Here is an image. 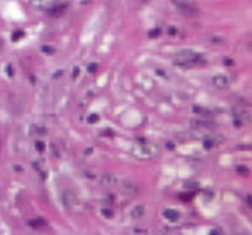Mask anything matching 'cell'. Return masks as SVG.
<instances>
[{"label": "cell", "instance_id": "1", "mask_svg": "<svg viewBox=\"0 0 252 235\" xmlns=\"http://www.w3.org/2000/svg\"><path fill=\"white\" fill-rule=\"evenodd\" d=\"M201 61V54L196 53L193 50H182L176 55L175 58V65L180 68H187L196 65Z\"/></svg>", "mask_w": 252, "mask_h": 235}, {"label": "cell", "instance_id": "2", "mask_svg": "<svg viewBox=\"0 0 252 235\" xmlns=\"http://www.w3.org/2000/svg\"><path fill=\"white\" fill-rule=\"evenodd\" d=\"M133 155L137 159L141 160H147V159L155 158L159 154V148L156 144H148V143H143V144H138L133 148L132 150Z\"/></svg>", "mask_w": 252, "mask_h": 235}, {"label": "cell", "instance_id": "3", "mask_svg": "<svg viewBox=\"0 0 252 235\" xmlns=\"http://www.w3.org/2000/svg\"><path fill=\"white\" fill-rule=\"evenodd\" d=\"M172 1L177 8L178 13L185 17H194L198 14V9L193 4L189 3V0H172Z\"/></svg>", "mask_w": 252, "mask_h": 235}, {"label": "cell", "instance_id": "4", "mask_svg": "<svg viewBox=\"0 0 252 235\" xmlns=\"http://www.w3.org/2000/svg\"><path fill=\"white\" fill-rule=\"evenodd\" d=\"M32 8L40 11H49L50 9L58 4V0H31L29 1Z\"/></svg>", "mask_w": 252, "mask_h": 235}, {"label": "cell", "instance_id": "5", "mask_svg": "<svg viewBox=\"0 0 252 235\" xmlns=\"http://www.w3.org/2000/svg\"><path fill=\"white\" fill-rule=\"evenodd\" d=\"M223 140L224 139L221 134H211V135L205 136V139H203V147H205L206 149H211V148L222 144Z\"/></svg>", "mask_w": 252, "mask_h": 235}, {"label": "cell", "instance_id": "6", "mask_svg": "<svg viewBox=\"0 0 252 235\" xmlns=\"http://www.w3.org/2000/svg\"><path fill=\"white\" fill-rule=\"evenodd\" d=\"M121 191L125 193L126 195L132 197V195H136V194L138 193V188H137V185L136 184H133V183L123 182L122 185H121Z\"/></svg>", "mask_w": 252, "mask_h": 235}, {"label": "cell", "instance_id": "7", "mask_svg": "<svg viewBox=\"0 0 252 235\" xmlns=\"http://www.w3.org/2000/svg\"><path fill=\"white\" fill-rule=\"evenodd\" d=\"M212 83H214V85L216 86L217 89H226L228 86V79L226 75L223 74H216L214 77V79H212Z\"/></svg>", "mask_w": 252, "mask_h": 235}, {"label": "cell", "instance_id": "8", "mask_svg": "<svg viewBox=\"0 0 252 235\" xmlns=\"http://www.w3.org/2000/svg\"><path fill=\"white\" fill-rule=\"evenodd\" d=\"M99 182H100V185L104 186V188H112V186H114L117 184L116 177H113V175L111 174L102 175Z\"/></svg>", "mask_w": 252, "mask_h": 235}, {"label": "cell", "instance_id": "9", "mask_svg": "<svg viewBox=\"0 0 252 235\" xmlns=\"http://www.w3.org/2000/svg\"><path fill=\"white\" fill-rule=\"evenodd\" d=\"M63 203L67 208L74 207L75 203H77V198H75V194H73L72 191L67 190L65 193H63Z\"/></svg>", "mask_w": 252, "mask_h": 235}, {"label": "cell", "instance_id": "10", "mask_svg": "<svg viewBox=\"0 0 252 235\" xmlns=\"http://www.w3.org/2000/svg\"><path fill=\"white\" fill-rule=\"evenodd\" d=\"M67 4H57L54 8L50 9L48 13H49L52 17H59V15L63 14V11H65V9H67Z\"/></svg>", "mask_w": 252, "mask_h": 235}, {"label": "cell", "instance_id": "11", "mask_svg": "<svg viewBox=\"0 0 252 235\" xmlns=\"http://www.w3.org/2000/svg\"><path fill=\"white\" fill-rule=\"evenodd\" d=\"M163 215L169 221H177L180 219V213L177 210H173V209H166L163 211Z\"/></svg>", "mask_w": 252, "mask_h": 235}, {"label": "cell", "instance_id": "12", "mask_svg": "<svg viewBox=\"0 0 252 235\" xmlns=\"http://www.w3.org/2000/svg\"><path fill=\"white\" fill-rule=\"evenodd\" d=\"M144 214H146V209H144L143 205H137V207L133 208V210H132V218L141 219Z\"/></svg>", "mask_w": 252, "mask_h": 235}, {"label": "cell", "instance_id": "13", "mask_svg": "<svg viewBox=\"0 0 252 235\" xmlns=\"http://www.w3.org/2000/svg\"><path fill=\"white\" fill-rule=\"evenodd\" d=\"M29 227L34 228V229H40V228H44L45 225H47V223H45V220H43V219L40 218H36L34 219V220H29Z\"/></svg>", "mask_w": 252, "mask_h": 235}, {"label": "cell", "instance_id": "14", "mask_svg": "<svg viewBox=\"0 0 252 235\" xmlns=\"http://www.w3.org/2000/svg\"><path fill=\"white\" fill-rule=\"evenodd\" d=\"M194 127H201V128H214L216 127V123L208 122V120H194L192 122Z\"/></svg>", "mask_w": 252, "mask_h": 235}, {"label": "cell", "instance_id": "15", "mask_svg": "<svg viewBox=\"0 0 252 235\" xmlns=\"http://www.w3.org/2000/svg\"><path fill=\"white\" fill-rule=\"evenodd\" d=\"M237 173L241 175H247L249 174V169L246 168L245 165H238L237 166Z\"/></svg>", "mask_w": 252, "mask_h": 235}, {"label": "cell", "instance_id": "16", "mask_svg": "<svg viewBox=\"0 0 252 235\" xmlns=\"http://www.w3.org/2000/svg\"><path fill=\"white\" fill-rule=\"evenodd\" d=\"M159 34H161V29L156 28V29H153V30H151L148 35H150V38H157Z\"/></svg>", "mask_w": 252, "mask_h": 235}, {"label": "cell", "instance_id": "17", "mask_svg": "<svg viewBox=\"0 0 252 235\" xmlns=\"http://www.w3.org/2000/svg\"><path fill=\"white\" fill-rule=\"evenodd\" d=\"M25 34H24V31H22V30H18V31H15L14 34H13V40H18V39H20V38H23V36H24Z\"/></svg>", "mask_w": 252, "mask_h": 235}, {"label": "cell", "instance_id": "18", "mask_svg": "<svg viewBox=\"0 0 252 235\" xmlns=\"http://www.w3.org/2000/svg\"><path fill=\"white\" fill-rule=\"evenodd\" d=\"M35 148H36V150H38L39 153L44 152V149H45V147H44V143H42V141H36Z\"/></svg>", "mask_w": 252, "mask_h": 235}, {"label": "cell", "instance_id": "19", "mask_svg": "<svg viewBox=\"0 0 252 235\" xmlns=\"http://www.w3.org/2000/svg\"><path fill=\"white\" fill-rule=\"evenodd\" d=\"M102 214L105 216V218H112V215H113V211H112L111 209H107V208H105V209H103L102 210Z\"/></svg>", "mask_w": 252, "mask_h": 235}, {"label": "cell", "instance_id": "20", "mask_svg": "<svg viewBox=\"0 0 252 235\" xmlns=\"http://www.w3.org/2000/svg\"><path fill=\"white\" fill-rule=\"evenodd\" d=\"M98 120H99V116H98L97 114H92L88 118V123H97Z\"/></svg>", "mask_w": 252, "mask_h": 235}, {"label": "cell", "instance_id": "21", "mask_svg": "<svg viewBox=\"0 0 252 235\" xmlns=\"http://www.w3.org/2000/svg\"><path fill=\"white\" fill-rule=\"evenodd\" d=\"M97 70V64H91L88 67V72L89 73H94Z\"/></svg>", "mask_w": 252, "mask_h": 235}, {"label": "cell", "instance_id": "22", "mask_svg": "<svg viewBox=\"0 0 252 235\" xmlns=\"http://www.w3.org/2000/svg\"><path fill=\"white\" fill-rule=\"evenodd\" d=\"M246 202H247V205H249L250 208L252 207V203H251V195H247L246 197Z\"/></svg>", "mask_w": 252, "mask_h": 235}, {"label": "cell", "instance_id": "23", "mask_svg": "<svg viewBox=\"0 0 252 235\" xmlns=\"http://www.w3.org/2000/svg\"><path fill=\"white\" fill-rule=\"evenodd\" d=\"M42 50L43 52H47V53H53V52H54V50L50 49V48H47V47H43Z\"/></svg>", "mask_w": 252, "mask_h": 235}, {"label": "cell", "instance_id": "24", "mask_svg": "<svg viewBox=\"0 0 252 235\" xmlns=\"http://www.w3.org/2000/svg\"><path fill=\"white\" fill-rule=\"evenodd\" d=\"M211 234H221L222 230L221 229H214V230H211Z\"/></svg>", "mask_w": 252, "mask_h": 235}, {"label": "cell", "instance_id": "25", "mask_svg": "<svg viewBox=\"0 0 252 235\" xmlns=\"http://www.w3.org/2000/svg\"><path fill=\"white\" fill-rule=\"evenodd\" d=\"M78 74H79V68L77 67V68H75V69H74V72H73V77L77 78Z\"/></svg>", "mask_w": 252, "mask_h": 235}, {"label": "cell", "instance_id": "26", "mask_svg": "<svg viewBox=\"0 0 252 235\" xmlns=\"http://www.w3.org/2000/svg\"><path fill=\"white\" fill-rule=\"evenodd\" d=\"M224 63L228 64V67H232V65H233V61L230 60V59H226V60H224Z\"/></svg>", "mask_w": 252, "mask_h": 235}, {"label": "cell", "instance_id": "27", "mask_svg": "<svg viewBox=\"0 0 252 235\" xmlns=\"http://www.w3.org/2000/svg\"><path fill=\"white\" fill-rule=\"evenodd\" d=\"M142 3H147V1H150V0H141Z\"/></svg>", "mask_w": 252, "mask_h": 235}]
</instances>
